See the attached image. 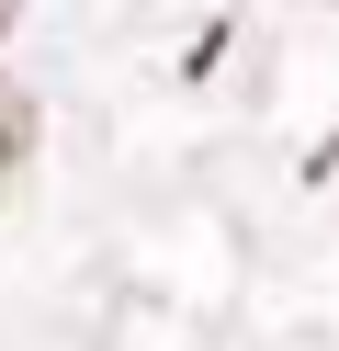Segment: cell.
<instances>
[{"label": "cell", "mask_w": 339, "mask_h": 351, "mask_svg": "<svg viewBox=\"0 0 339 351\" xmlns=\"http://www.w3.org/2000/svg\"><path fill=\"white\" fill-rule=\"evenodd\" d=\"M0 12H12V0H0Z\"/></svg>", "instance_id": "cell-1"}]
</instances>
